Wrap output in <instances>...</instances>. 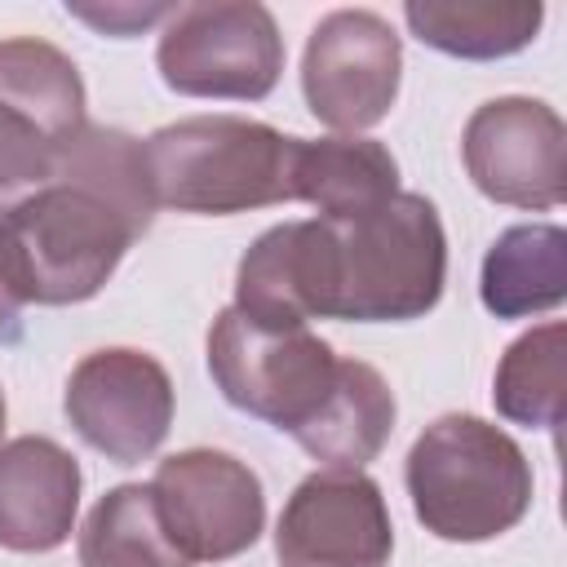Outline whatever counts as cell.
<instances>
[{
  "label": "cell",
  "mask_w": 567,
  "mask_h": 567,
  "mask_svg": "<svg viewBox=\"0 0 567 567\" xmlns=\"http://www.w3.org/2000/svg\"><path fill=\"white\" fill-rule=\"evenodd\" d=\"M66 13H75L80 22H89L106 35H133V31L168 18L173 9L168 4H106V9L102 4H66Z\"/></svg>",
  "instance_id": "cell-21"
},
{
  "label": "cell",
  "mask_w": 567,
  "mask_h": 567,
  "mask_svg": "<svg viewBox=\"0 0 567 567\" xmlns=\"http://www.w3.org/2000/svg\"><path fill=\"white\" fill-rule=\"evenodd\" d=\"M399 195V164L372 137H297L292 151V199L319 208L323 221L368 213Z\"/></svg>",
  "instance_id": "cell-16"
},
{
  "label": "cell",
  "mask_w": 567,
  "mask_h": 567,
  "mask_svg": "<svg viewBox=\"0 0 567 567\" xmlns=\"http://www.w3.org/2000/svg\"><path fill=\"white\" fill-rule=\"evenodd\" d=\"M394 527L363 470H319L288 496L275 532L284 567H385Z\"/></svg>",
  "instance_id": "cell-12"
},
{
  "label": "cell",
  "mask_w": 567,
  "mask_h": 567,
  "mask_svg": "<svg viewBox=\"0 0 567 567\" xmlns=\"http://www.w3.org/2000/svg\"><path fill=\"white\" fill-rule=\"evenodd\" d=\"M323 244L328 319L403 323L425 315L443 292L447 239L425 195L399 190L368 213L323 221Z\"/></svg>",
  "instance_id": "cell-2"
},
{
  "label": "cell",
  "mask_w": 567,
  "mask_h": 567,
  "mask_svg": "<svg viewBox=\"0 0 567 567\" xmlns=\"http://www.w3.org/2000/svg\"><path fill=\"white\" fill-rule=\"evenodd\" d=\"M403 49L394 27L368 9H337L328 13L301 58V89L328 128L359 133L390 115L399 97Z\"/></svg>",
  "instance_id": "cell-9"
},
{
  "label": "cell",
  "mask_w": 567,
  "mask_h": 567,
  "mask_svg": "<svg viewBox=\"0 0 567 567\" xmlns=\"http://www.w3.org/2000/svg\"><path fill=\"white\" fill-rule=\"evenodd\" d=\"M474 186L514 208H554L567 195V128L536 97L483 102L461 137Z\"/></svg>",
  "instance_id": "cell-11"
},
{
  "label": "cell",
  "mask_w": 567,
  "mask_h": 567,
  "mask_svg": "<svg viewBox=\"0 0 567 567\" xmlns=\"http://www.w3.org/2000/svg\"><path fill=\"white\" fill-rule=\"evenodd\" d=\"M394 430V390L372 363L341 359L319 412L292 434L328 470H363Z\"/></svg>",
  "instance_id": "cell-15"
},
{
  "label": "cell",
  "mask_w": 567,
  "mask_h": 567,
  "mask_svg": "<svg viewBox=\"0 0 567 567\" xmlns=\"http://www.w3.org/2000/svg\"><path fill=\"white\" fill-rule=\"evenodd\" d=\"M80 128L84 84L75 62L35 35L0 40V204L40 190Z\"/></svg>",
  "instance_id": "cell-5"
},
{
  "label": "cell",
  "mask_w": 567,
  "mask_h": 567,
  "mask_svg": "<svg viewBox=\"0 0 567 567\" xmlns=\"http://www.w3.org/2000/svg\"><path fill=\"white\" fill-rule=\"evenodd\" d=\"M80 509V465L53 439L27 434L0 447V545L18 554L58 549Z\"/></svg>",
  "instance_id": "cell-14"
},
{
  "label": "cell",
  "mask_w": 567,
  "mask_h": 567,
  "mask_svg": "<svg viewBox=\"0 0 567 567\" xmlns=\"http://www.w3.org/2000/svg\"><path fill=\"white\" fill-rule=\"evenodd\" d=\"M408 27L452 58H505L536 40V0H408Z\"/></svg>",
  "instance_id": "cell-18"
},
{
  "label": "cell",
  "mask_w": 567,
  "mask_h": 567,
  "mask_svg": "<svg viewBox=\"0 0 567 567\" xmlns=\"http://www.w3.org/2000/svg\"><path fill=\"white\" fill-rule=\"evenodd\" d=\"M155 195L142 142L124 128L84 124L53 177L0 213V235L27 301H89L151 230Z\"/></svg>",
  "instance_id": "cell-1"
},
{
  "label": "cell",
  "mask_w": 567,
  "mask_h": 567,
  "mask_svg": "<svg viewBox=\"0 0 567 567\" xmlns=\"http://www.w3.org/2000/svg\"><path fill=\"white\" fill-rule=\"evenodd\" d=\"M412 509L439 540H492L532 505L523 447L483 416L447 412L408 452Z\"/></svg>",
  "instance_id": "cell-4"
},
{
  "label": "cell",
  "mask_w": 567,
  "mask_h": 567,
  "mask_svg": "<svg viewBox=\"0 0 567 567\" xmlns=\"http://www.w3.org/2000/svg\"><path fill=\"white\" fill-rule=\"evenodd\" d=\"M292 151L297 137L244 115H190L142 142L155 204L208 217L292 199Z\"/></svg>",
  "instance_id": "cell-3"
},
{
  "label": "cell",
  "mask_w": 567,
  "mask_h": 567,
  "mask_svg": "<svg viewBox=\"0 0 567 567\" xmlns=\"http://www.w3.org/2000/svg\"><path fill=\"white\" fill-rule=\"evenodd\" d=\"M27 297L18 288V275H13V261H9V248H4V235H0V332H9L22 315Z\"/></svg>",
  "instance_id": "cell-22"
},
{
  "label": "cell",
  "mask_w": 567,
  "mask_h": 567,
  "mask_svg": "<svg viewBox=\"0 0 567 567\" xmlns=\"http://www.w3.org/2000/svg\"><path fill=\"white\" fill-rule=\"evenodd\" d=\"M155 62L164 84L186 97L257 102L284 71V40L257 0L182 4L168 13Z\"/></svg>",
  "instance_id": "cell-7"
},
{
  "label": "cell",
  "mask_w": 567,
  "mask_h": 567,
  "mask_svg": "<svg viewBox=\"0 0 567 567\" xmlns=\"http://www.w3.org/2000/svg\"><path fill=\"white\" fill-rule=\"evenodd\" d=\"M80 567H190L164 532L155 492L124 483L106 492L80 532Z\"/></svg>",
  "instance_id": "cell-19"
},
{
  "label": "cell",
  "mask_w": 567,
  "mask_h": 567,
  "mask_svg": "<svg viewBox=\"0 0 567 567\" xmlns=\"http://www.w3.org/2000/svg\"><path fill=\"white\" fill-rule=\"evenodd\" d=\"M341 359L310 328L252 323L235 306L208 332V372L226 403L297 434L337 381Z\"/></svg>",
  "instance_id": "cell-6"
},
{
  "label": "cell",
  "mask_w": 567,
  "mask_h": 567,
  "mask_svg": "<svg viewBox=\"0 0 567 567\" xmlns=\"http://www.w3.org/2000/svg\"><path fill=\"white\" fill-rule=\"evenodd\" d=\"M567 328L540 323L527 337H518L501 368H496V412L518 421V425H536V430H558L563 421V372H567Z\"/></svg>",
  "instance_id": "cell-20"
},
{
  "label": "cell",
  "mask_w": 567,
  "mask_h": 567,
  "mask_svg": "<svg viewBox=\"0 0 567 567\" xmlns=\"http://www.w3.org/2000/svg\"><path fill=\"white\" fill-rule=\"evenodd\" d=\"M66 421L106 461L137 465L173 425V381L142 350H93L66 381Z\"/></svg>",
  "instance_id": "cell-10"
},
{
  "label": "cell",
  "mask_w": 567,
  "mask_h": 567,
  "mask_svg": "<svg viewBox=\"0 0 567 567\" xmlns=\"http://www.w3.org/2000/svg\"><path fill=\"white\" fill-rule=\"evenodd\" d=\"M155 505L164 532L186 554V563H221L244 554L266 523L261 478L230 452L190 447L155 470Z\"/></svg>",
  "instance_id": "cell-8"
},
{
  "label": "cell",
  "mask_w": 567,
  "mask_h": 567,
  "mask_svg": "<svg viewBox=\"0 0 567 567\" xmlns=\"http://www.w3.org/2000/svg\"><path fill=\"white\" fill-rule=\"evenodd\" d=\"M0 434H4V390H0Z\"/></svg>",
  "instance_id": "cell-23"
},
{
  "label": "cell",
  "mask_w": 567,
  "mask_h": 567,
  "mask_svg": "<svg viewBox=\"0 0 567 567\" xmlns=\"http://www.w3.org/2000/svg\"><path fill=\"white\" fill-rule=\"evenodd\" d=\"M567 297V235L558 226H509L483 257V306L496 319L554 310Z\"/></svg>",
  "instance_id": "cell-17"
},
{
  "label": "cell",
  "mask_w": 567,
  "mask_h": 567,
  "mask_svg": "<svg viewBox=\"0 0 567 567\" xmlns=\"http://www.w3.org/2000/svg\"><path fill=\"white\" fill-rule=\"evenodd\" d=\"M235 310L270 328H306L328 319V244L323 221L270 226L239 261Z\"/></svg>",
  "instance_id": "cell-13"
}]
</instances>
